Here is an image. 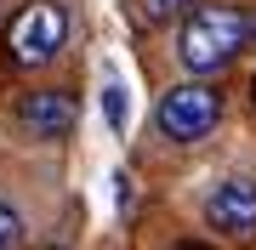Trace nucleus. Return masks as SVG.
<instances>
[{"instance_id":"nucleus-1","label":"nucleus","mask_w":256,"mask_h":250,"mask_svg":"<svg viewBox=\"0 0 256 250\" xmlns=\"http://www.w3.org/2000/svg\"><path fill=\"white\" fill-rule=\"evenodd\" d=\"M250 34H256V23H250L245 6L200 0L182 17V28H176V63H182L194 80H210V74H222V68L250 46Z\"/></svg>"},{"instance_id":"nucleus-2","label":"nucleus","mask_w":256,"mask_h":250,"mask_svg":"<svg viewBox=\"0 0 256 250\" xmlns=\"http://www.w3.org/2000/svg\"><path fill=\"white\" fill-rule=\"evenodd\" d=\"M222 108H228V102H222V91L210 80H182V85H171V91H165L160 102H154V131L165 142H205L210 131L222 125Z\"/></svg>"},{"instance_id":"nucleus-3","label":"nucleus","mask_w":256,"mask_h":250,"mask_svg":"<svg viewBox=\"0 0 256 250\" xmlns=\"http://www.w3.org/2000/svg\"><path fill=\"white\" fill-rule=\"evenodd\" d=\"M68 46V11L57 0H28L6 23V63L12 68H46Z\"/></svg>"},{"instance_id":"nucleus-4","label":"nucleus","mask_w":256,"mask_h":250,"mask_svg":"<svg viewBox=\"0 0 256 250\" xmlns=\"http://www.w3.org/2000/svg\"><path fill=\"white\" fill-rule=\"evenodd\" d=\"M74 120H80V102H74V91H63V85H34V91L18 97V125H23V137H34V142L68 137Z\"/></svg>"},{"instance_id":"nucleus-5","label":"nucleus","mask_w":256,"mask_h":250,"mask_svg":"<svg viewBox=\"0 0 256 250\" xmlns=\"http://www.w3.org/2000/svg\"><path fill=\"white\" fill-rule=\"evenodd\" d=\"M205 222L228 239H256V182L250 176L216 182V194L205 199Z\"/></svg>"},{"instance_id":"nucleus-6","label":"nucleus","mask_w":256,"mask_h":250,"mask_svg":"<svg viewBox=\"0 0 256 250\" xmlns=\"http://www.w3.org/2000/svg\"><path fill=\"white\" fill-rule=\"evenodd\" d=\"M194 6H200V0H131V11H137V23H142V28H165V23L188 17Z\"/></svg>"},{"instance_id":"nucleus-7","label":"nucleus","mask_w":256,"mask_h":250,"mask_svg":"<svg viewBox=\"0 0 256 250\" xmlns=\"http://www.w3.org/2000/svg\"><path fill=\"white\" fill-rule=\"evenodd\" d=\"M18 239H23V216H18V205L0 199V250H12Z\"/></svg>"},{"instance_id":"nucleus-8","label":"nucleus","mask_w":256,"mask_h":250,"mask_svg":"<svg viewBox=\"0 0 256 250\" xmlns=\"http://www.w3.org/2000/svg\"><path fill=\"white\" fill-rule=\"evenodd\" d=\"M102 102H108V125H126V102H120V85H108V97H102Z\"/></svg>"},{"instance_id":"nucleus-9","label":"nucleus","mask_w":256,"mask_h":250,"mask_svg":"<svg viewBox=\"0 0 256 250\" xmlns=\"http://www.w3.org/2000/svg\"><path fill=\"white\" fill-rule=\"evenodd\" d=\"M171 250H210V245H194V239H182V245H171Z\"/></svg>"},{"instance_id":"nucleus-10","label":"nucleus","mask_w":256,"mask_h":250,"mask_svg":"<svg viewBox=\"0 0 256 250\" xmlns=\"http://www.w3.org/2000/svg\"><path fill=\"white\" fill-rule=\"evenodd\" d=\"M250 108H256V74H250Z\"/></svg>"},{"instance_id":"nucleus-11","label":"nucleus","mask_w":256,"mask_h":250,"mask_svg":"<svg viewBox=\"0 0 256 250\" xmlns=\"http://www.w3.org/2000/svg\"><path fill=\"white\" fill-rule=\"evenodd\" d=\"M40 250H68V245H40Z\"/></svg>"}]
</instances>
